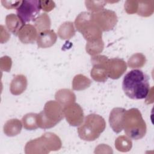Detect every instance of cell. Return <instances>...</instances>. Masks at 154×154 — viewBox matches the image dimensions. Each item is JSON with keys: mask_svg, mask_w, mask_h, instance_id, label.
<instances>
[{"mask_svg": "<svg viewBox=\"0 0 154 154\" xmlns=\"http://www.w3.org/2000/svg\"><path fill=\"white\" fill-rule=\"evenodd\" d=\"M122 88L125 94L132 99H144L150 91L149 76L141 70H132L123 78Z\"/></svg>", "mask_w": 154, "mask_h": 154, "instance_id": "1", "label": "cell"}, {"mask_svg": "<svg viewBox=\"0 0 154 154\" xmlns=\"http://www.w3.org/2000/svg\"><path fill=\"white\" fill-rule=\"evenodd\" d=\"M60 137L52 132H45L41 137L28 141L25 146L26 154H46L61 148Z\"/></svg>", "mask_w": 154, "mask_h": 154, "instance_id": "2", "label": "cell"}, {"mask_svg": "<svg viewBox=\"0 0 154 154\" xmlns=\"http://www.w3.org/2000/svg\"><path fill=\"white\" fill-rule=\"evenodd\" d=\"M123 126L126 135L135 140L143 138L146 134V122L137 108H132L126 110L123 116Z\"/></svg>", "mask_w": 154, "mask_h": 154, "instance_id": "3", "label": "cell"}, {"mask_svg": "<svg viewBox=\"0 0 154 154\" xmlns=\"http://www.w3.org/2000/svg\"><path fill=\"white\" fill-rule=\"evenodd\" d=\"M106 128L105 119L100 115L90 114L87 116L78 128L79 138L84 141H91L96 140Z\"/></svg>", "mask_w": 154, "mask_h": 154, "instance_id": "4", "label": "cell"}, {"mask_svg": "<svg viewBox=\"0 0 154 154\" xmlns=\"http://www.w3.org/2000/svg\"><path fill=\"white\" fill-rule=\"evenodd\" d=\"M75 25L87 42L102 39V31L94 22L93 13L83 11L80 13L75 20Z\"/></svg>", "mask_w": 154, "mask_h": 154, "instance_id": "5", "label": "cell"}, {"mask_svg": "<svg viewBox=\"0 0 154 154\" xmlns=\"http://www.w3.org/2000/svg\"><path fill=\"white\" fill-rule=\"evenodd\" d=\"M63 107L55 100L48 101L43 110L37 115L38 128L49 129L54 127L63 118Z\"/></svg>", "mask_w": 154, "mask_h": 154, "instance_id": "6", "label": "cell"}, {"mask_svg": "<svg viewBox=\"0 0 154 154\" xmlns=\"http://www.w3.org/2000/svg\"><path fill=\"white\" fill-rule=\"evenodd\" d=\"M41 9L40 1L24 0L16 8L17 16L25 24L26 22L34 21Z\"/></svg>", "mask_w": 154, "mask_h": 154, "instance_id": "7", "label": "cell"}, {"mask_svg": "<svg viewBox=\"0 0 154 154\" xmlns=\"http://www.w3.org/2000/svg\"><path fill=\"white\" fill-rule=\"evenodd\" d=\"M93 18L102 31H109L112 29L118 22L116 13L108 9L103 8L98 12L93 13Z\"/></svg>", "mask_w": 154, "mask_h": 154, "instance_id": "8", "label": "cell"}, {"mask_svg": "<svg viewBox=\"0 0 154 154\" xmlns=\"http://www.w3.org/2000/svg\"><path fill=\"white\" fill-rule=\"evenodd\" d=\"M108 58L105 55H97L91 58L93 68L91 70L90 75L93 80L97 82H105L108 78L106 70V63Z\"/></svg>", "mask_w": 154, "mask_h": 154, "instance_id": "9", "label": "cell"}, {"mask_svg": "<svg viewBox=\"0 0 154 154\" xmlns=\"http://www.w3.org/2000/svg\"><path fill=\"white\" fill-rule=\"evenodd\" d=\"M63 113L66 121L71 126H80L84 121L83 109L79 104L75 102L63 107Z\"/></svg>", "mask_w": 154, "mask_h": 154, "instance_id": "10", "label": "cell"}, {"mask_svg": "<svg viewBox=\"0 0 154 154\" xmlns=\"http://www.w3.org/2000/svg\"><path fill=\"white\" fill-rule=\"evenodd\" d=\"M126 62L120 58L108 59L106 63V70L108 78L112 79H119L126 70Z\"/></svg>", "mask_w": 154, "mask_h": 154, "instance_id": "11", "label": "cell"}, {"mask_svg": "<svg viewBox=\"0 0 154 154\" xmlns=\"http://www.w3.org/2000/svg\"><path fill=\"white\" fill-rule=\"evenodd\" d=\"M126 109L123 108H114L109 114V123L111 128L116 133L120 132L123 129V116Z\"/></svg>", "mask_w": 154, "mask_h": 154, "instance_id": "12", "label": "cell"}, {"mask_svg": "<svg viewBox=\"0 0 154 154\" xmlns=\"http://www.w3.org/2000/svg\"><path fill=\"white\" fill-rule=\"evenodd\" d=\"M38 31L35 27L31 24H25L18 33L19 40L24 44H31L37 40Z\"/></svg>", "mask_w": 154, "mask_h": 154, "instance_id": "13", "label": "cell"}, {"mask_svg": "<svg viewBox=\"0 0 154 154\" xmlns=\"http://www.w3.org/2000/svg\"><path fill=\"white\" fill-rule=\"evenodd\" d=\"M57 36L54 31L48 29L40 32L37 38L38 48H47L53 46L57 42Z\"/></svg>", "mask_w": 154, "mask_h": 154, "instance_id": "14", "label": "cell"}, {"mask_svg": "<svg viewBox=\"0 0 154 154\" xmlns=\"http://www.w3.org/2000/svg\"><path fill=\"white\" fill-rule=\"evenodd\" d=\"M28 85L26 77L23 75H16L10 85V90L13 95H20L26 89Z\"/></svg>", "mask_w": 154, "mask_h": 154, "instance_id": "15", "label": "cell"}, {"mask_svg": "<svg viewBox=\"0 0 154 154\" xmlns=\"http://www.w3.org/2000/svg\"><path fill=\"white\" fill-rule=\"evenodd\" d=\"M55 98L63 107L69 105L75 102L76 96L75 93L70 89L62 88L58 90L55 94Z\"/></svg>", "mask_w": 154, "mask_h": 154, "instance_id": "16", "label": "cell"}, {"mask_svg": "<svg viewBox=\"0 0 154 154\" xmlns=\"http://www.w3.org/2000/svg\"><path fill=\"white\" fill-rule=\"evenodd\" d=\"M5 23L8 30L15 35H17L22 28L25 25L17 14L11 13L6 16Z\"/></svg>", "mask_w": 154, "mask_h": 154, "instance_id": "17", "label": "cell"}, {"mask_svg": "<svg viewBox=\"0 0 154 154\" xmlns=\"http://www.w3.org/2000/svg\"><path fill=\"white\" fill-rule=\"evenodd\" d=\"M22 125V122L19 119H12L8 120L4 125V133L8 137L16 136L21 132Z\"/></svg>", "mask_w": 154, "mask_h": 154, "instance_id": "18", "label": "cell"}, {"mask_svg": "<svg viewBox=\"0 0 154 154\" xmlns=\"http://www.w3.org/2000/svg\"><path fill=\"white\" fill-rule=\"evenodd\" d=\"M76 32L73 23L70 21L63 23L58 28V35L62 40H68L73 37Z\"/></svg>", "mask_w": 154, "mask_h": 154, "instance_id": "19", "label": "cell"}, {"mask_svg": "<svg viewBox=\"0 0 154 154\" xmlns=\"http://www.w3.org/2000/svg\"><path fill=\"white\" fill-rule=\"evenodd\" d=\"M91 84V81L86 76L82 74L75 75L72 81V88L74 90L81 91L88 88Z\"/></svg>", "mask_w": 154, "mask_h": 154, "instance_id": "20", "label": "cell"}, {"mask_svg": "<svg viewBox=\"0 0 154 154\" xmlns=\"http://www.w3.org/2000/svg\"><path fill=\"white\" fill-rule=\"evenodd\" d=\"M34 26L37 29L38 32L49 29L51 28V19L48 14L43 13L38 16L34 20Z\"/></svg>", "mask_w": 154, "mask_h": 154, "instance_id": "21", "label": "cell"}, {"mask_svg": "<svg viewBox=\"0 0 154 154\" xmlns=\"http://www.w3.org/2000/svg\"><path fill=\"white\" fill-rule=\"evenodd\" d=\"M137 14L143 17H149L151 16L154 10L153 1H138Z\"/></svg>", "mask_w": 154, "mask_h": 154, "instance_id": "22", "label": "cell"}, {"mask_svg": "<svg viewBox=\"0 0 154 154\" xmlns=\"http://www.w3.org/2000/svg\"><path fill=\"white\" fill-rule=\"evenodd\" d=\"M38 114L30 112L26 114L22 119L23 128L26 130H35L38 128L37 123Z\"/></svg>", "mask_w": 154, "mask_h": 154, "instance_id": "23", "label": "cell"}, {"mask_svg": "<svg viewBox=\"0 0 154 154\" xmlns=\"http://www.w3.org/2000/svg\"><path fill=\"white\" fill-rule=\"evenodd\" d=\"M132 142L128 136L121 135L118 137L115 140V147L119 152H129L132 149Z\"/></svg>", "mask_w": 154, "mask_h": 154, "instance_id": "24", "label": "cell"}, {"mask_svg": "<svg viewBox=\"0 0 154 154\" xmlns=\"http://www.w3.org/2000/svg\"><path fill=\"white\" fill-rule=\"evenodd\" d=\"M104 48V43L102 39L87 42L85 45L86 52L90 55L94 56L101 53Z\"/></svg>", "mask_w": 154, "mask_h": 154, "instance_id": "25", "label": "cell"}, {"mask_svg": "<svg viewBox=\"0 0 154 154\" xmlns=\"http://www.w3.org/2000/svg\"><path fill=\"white\" fill-rule=\"evenodd\" d=\"M145 55L141 53H136L130 57L128 61V65L130 68L136 69L142 67L146 63Z\"/></svg>", "mask_w": 154, "mask_h": 154, "instance_id": "26", "label": "cell"}, {"mask_svg": "<svg viewBox=\"0 0 154 154\" xmlns=\"http://www.w3.org/2000/svg\"><path fill=\"white\" fill-rule=\"evenodd\" d=\"M106 3L105 1H85V4L87 8L94 13L98 12L103 9L105 4Z\"/></svg>", "mask_w": 154, "mask_h": 154, "instance_id": "27", "label": "cell"}, {"mask_svg": "<svg viewBox=\"0 0 154 154\" xmlns=\"http://www.w3.org/2000/svg\"><path fill=\"white\" fill-rule=\"evenodd\" d=\"M138 1L128 0L125 3V9L128 14H134L137 12L138 10Z\"/></svg>", "mask_w": 154, "mask_h": 154, "instance_id": "28", "label": "cell"}, {"mask_svg": "<svg viewBox=\"0 0 154 154\" xmlns=\"http://www.w3.org/2000/svg\"><path fill=\"white\" fill-rule=\"evenodd\" d=\"M12 66V60L8 56L2 57L0 59V67L1 70L10 72Z\"/></svg>", "mask_w": 154, "mask_h": 154, "instance_id": "29", "label": "cell"}, {"mask_svg": "<svg viewBox=\"0 0 154 154\" xmlns=\"http://www.w3.org/2000/svg\"><path fill=\"white\" fill-rule=\"evenodd\" d=\"M40 4L41 8L46 12L51 11L55 7V4L52 1H40Z\"/></svg>", "mask_w": 154, "mask_h": 154, "instance_id": "30", "label": "cell"}, {"mask_svg": "<svg viewBox=\"0 0 154 154\" xmlns=\"http://www.w3.org/2000/svg\"><path fill=\"white\" fill-rule=\"evenodd\" d=\"M22 2V1H1L2 5L7 9L17 8Z\"/></svg>", "mask_w": 154, "mask_h": 154, "instance_id": "31", "label": "cell"}, {"mask_svg": "<svg viewBox=\"0 0 154 154\" xmlns=\"http://www.w3.org/2000/svg\"><path fill=\"white\" fill-rule=\"evenodd\" d=\"M1 43H5L7 42L10 37V34L6 29L5 27H4L3 25H1Z\"/></svg>", "mask_w": 154, "mask_h": 154, "instance_id": "32", "label": "cell"}]
</instances>
